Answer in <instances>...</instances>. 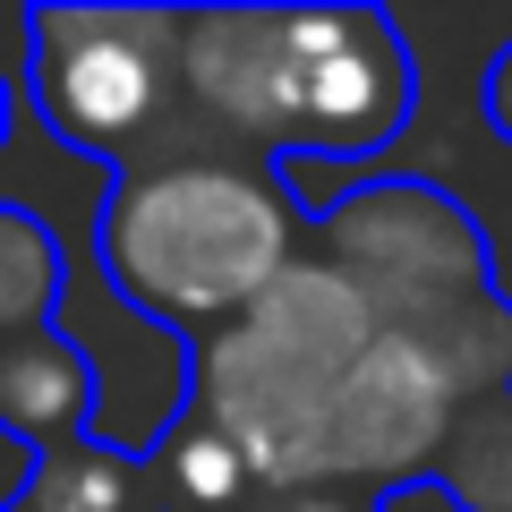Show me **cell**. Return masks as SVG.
Returning a JSON list of instances; mask_svg holds the SVG:
<instances>
[{"instance_id": "9", "label": "cell", "mask_w": 512, "mask_h": 512, "mask_svg": "<svg viewBox=\"0 0 512 512\" xmlns=\"http://www.w3.org/2000/svg\"><path fill=\"white\" fill-rule=\"evenodd\" d=\"M18 512H163V495H154L146 453L86 436V444H69V453L43 461Z\"/></svg>"}, {"instance_id": "5", "label": "cell", "mask_w": 512, "mask_h": 512, "mask_svg": "<svg viewBox=\"0 0 512 512\" xmlns=\"http://www.w3.org/2000/svg\"><path fill=\"white\" fill-rule=\"evenodd\" d=\"M316 256L359 282V299L402 333L478 308L495 291L487 231L436 180H367L316 214Z\"/></svg>"}, {"instance_id": "12", "label": "cell", "mask_w": 512, "mask_h": 512, "mask_svg": "<svg viewBox=\"0 0 512 512\" xmlns=\"http://www.w3.org/2000/svg\"><path fill=\"white\" fill-rule=\"evenodd\" d=\"M239 512H384V495H367V487H256Z\"/></svg>"}, {"instance_id": "6", "label": "cell", "mask_w": 512, "mask_h": 512, "mask_svg": "<svg viewBox=\"0 0 512 512\" xmlns=\"http://www.w3.org/2000/svg\"><path fill=\"white\" fill-rule=\"evenodd\" d=\"M470 410L461 376L444 367V350L427 333L384 325L367 342V359L350 367L342 402L325 427V487H367V495H402L427 487L453 419Z\"/></svg>"}, {"instance_id": "14", "label": "cell", "mask_w": 512, "mask_h": 512, "mask_svg": "<svg viewBox=\"0 0 512 512\" xmlns=\"http://www.w3.org/2000/svg\"><path fill=\"white\" fill-rule=\"evenodd\" d=\"M0 137H9V86H0Z\"/></svg>"}, {"instance_id": "3", "label": "cell", "mask_w": 512, "mask_h": 512, "mask_svg": "<svg viewBox=\"0 0 512 512\" xmlns=\"http://www.w3.org/2000/svg\"><path fill=\"white\" fill-rule=\"evenodd\" d=\"M384 316L325 256H299L248 316L188 350V410L214 419L256 487H325V427Z\"/></svg>"}, {"instance_id": "13", "label": "cell", "mask_w": 512, "mask_h": 512, "mask_svg": "<svg viewBox=\"0 0 512 512\" xmlns=\"http://www.w3.org/2000/svg\"><path fill=\"white\" fill-rule=\"evenodd\" d=\"M487 120L512 137V43L495 52V69H487Z\"/></svg>"}, {"instance_id": "10", "label": "cell", "mask_w": 512, "mask_h": 512, "mask_svg": "<svg viewBox=\"0 0 512 512\" xmlns=\"http://www.w3.org/2000/svg\"><path fill=\"white\" fill-rule=\"evenodd\" d=\"M427 487L461 512H512V393H487L461 410Z\"/></svg>"}, {"instance_id": "2", "label": "cell", "mask_w": 512, "mask_h": 512, "mask_svg": "<svg viewBox=\"0 0 512 512\" xmlns=\"http://www.w3.org/2000/svg\"><path fill=\"white\" fill-rule=\"evenodd\" d=\"M299 265V205L265 163L154 154L103 205V274L171 333H222Z\"/></svg>"}, {"instance_id": "7", "label": "cell", "mask_w": 512, "mask_h": 512, "mask_svg": "<svg viewBox=\"0 0 512 512\" xmlns=\"http://www.w3.org/2000/svg\"><path fill=\"white\" fill-rule=\"evenodd\" d=\"M86 419H94V367L69 333L43 325L0 342V436L18 453L35 461L69 453V444H86Z\"/></svg>"}, {"instance_id": "4", "label": "cell", "mask_w": 512, "mask_h": 512, "mask_svg": "<svg viewBox=\"0 0 512 512\" xmlns=\"http://www.w3.org/2000/svg\"><path fill=\"white\" fill-rule=\"evenodd\" d=\"M180 26L188 9H26L43 128L77 154H103V163L146 154L171 128V111L188 103Z\"/></svg>"}, {"instance_id": "11", "label": "cell", "mask_w": 512, "mask_h": 512, "mask_svg": "<svg viewBox=\"0 0 512 512\" xmlns=\"http://www.w3.org/2000/svg\"><path fill=\"white\" fill-rule=\"evenodd\" d=\"M60 308V239L43 214L0 205V342L43 333Z\"/></svg>"}, {"instance_id": "8", "label": "cell", "mask_w": 512, "mask_h": 512, "mask_svg": "<svg viewBox=\"0 0 512 512\" xmlns=\"http://www.w3.org/2000/svg\"><path fill=\"white\" fill-rule=\"evenodd\" d=\"M146 470H154L163 512H239L256 495V470L239 461V444L197 410H180V427L146 453Z\"/></svg>"}, {"instance_id": "1", "label": "cell", "mask_w": 512, "mask_h": 512, "mask_svg": "<svg viewBox=\"0 0 512 512\" xmlns=\"http://www.w3.org/2000/svg\"><path fill=\"white\" fill-rule=\"evenodd\" d=\"M188 111L265 154L359 163L410 128L419 69L384 9H188Z\"/></svg>"}]
</instances>
